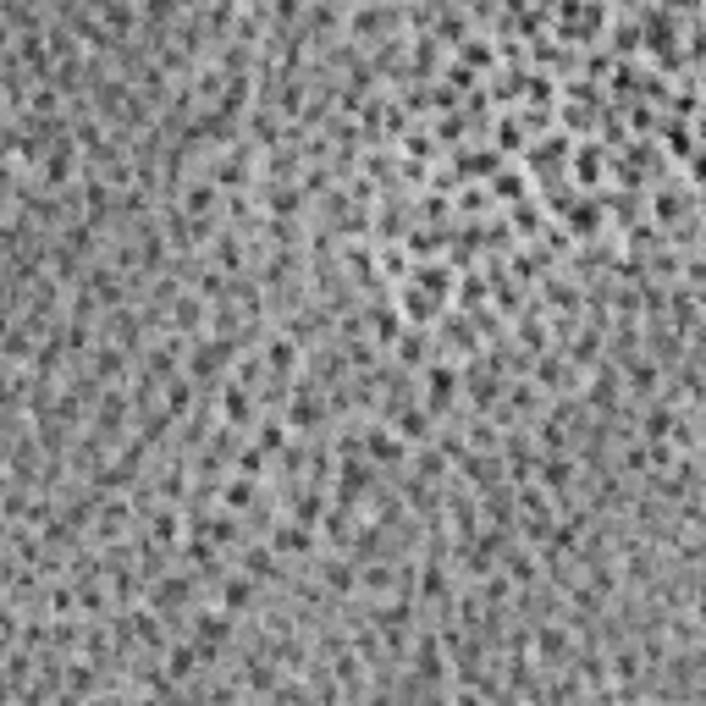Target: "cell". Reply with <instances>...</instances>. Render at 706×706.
Listing matches in <instances>:
<instances>
[{"label":"cell","mask_w":706,"mask_h":706,"mask_svg":"<svg viewBox=\"0 0 706 706\" xmlns=\"http://www.w3.org/2000/svg\"><path fill=\"white\" fill-rule=\"evenodd\" d=\"M249 486H254V480H232V486H227V508H249V497H254Z\"/></svg>","instance_id":"6da1fadb"}]
</instances>
